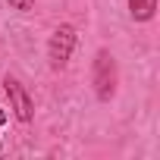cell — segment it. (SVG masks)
Segmentation results:
<instances>
[{"label":"cell","mask_w":160,"mask_h":160,"mask_svg":"<svg viewBox=\"0 0 160 160\" xmlns=\"http://www.w3.org/2000/svg\"><path fill=\"white\" fill-rule=\"evenodd\" d=\"M7 119H10V113H7V110H3V107H0V126H3V122H7Z\"/></svg>","instance_id":"obj_6"},{"label":"cell","mask_w":160,"mask_h":160,"mask_svg":"<svg viewBox=\"0 0 160 160\" xmlns=\"http://www.w3.org/2000/svg\"><path fill=\"white\" fill-rule=\"evenodd\" d=\"M7 3H10L13 10H19V13H32V10H35V0H7Z\"/></svg>","instance_id":"obj_5"},{"label":"cell","mask_w":160,"mask_h":160,"mask_svg":"<svg viewBox=\"0 0 160 160\" xmlns=\"http://www.w3.org/2000/svg\"><path fill=\"white\" fill-rule=\"evenodd\" d=\"M0 151H3V141H0Z\"/></svg>","instance_id":"obj_7"},{"label":"cell","mask_w":160,"mask_h":160,"mask_svg":"<svg viewBox=\"0 0 160 160\" xmlns=\"http://www.w3.org/2000/svg\"><path fill=\"white\" fill-rule=\"evenodd\" d=\"M3 91H7V98H10V110H13V116H16L19 122H32V116H35V104H32L25 85L19 82V78L7 75V78H3Z\"/></svg>","instance_id":"obj_3"},{"label":"cell","mask_w":160,"mask_h":160,"mask_svg":"<svg viewBox=\"0 0 160 160\" xmlns=\"http://www.w3.org/2000/svg\"><path fill=\"white\" fill-rule=\"evenodd\" d=\"M157 13V0H129V16L135 22H148Z\"/></svg>","instance_id":"obj_4"},{"label":"cell","mask_w":160,"mask_h":160,"mask_svg":"<svg viewBox=\"0 0 160 160\" xmlns=\"http://www.w3.org/2000/svg\"><path fill=\"white\" fill-rule=\"evenodd\" d=\"M91 85L98 91L101 101H110L116 94V63L110 50H98L94 57V69H91Z\"/></svg>","instance_id":"obj_1"},{"label":"cell","mask_w":160,"mask_h":160,"mask_svg":"<svg viewBox=\"0 0 160 160\" xmlns=\"http://www.w3.org/2000/svg\"><path fill=\"white\" fill-rule=\"evenodd\" d=\"M75 41H78V35H75L72 25H57L53 28V35L47 41V60H50L53 69H63L69 63V57L75 50Z\"/></svg>","instance_id":"obj_2"}]
</instances>
